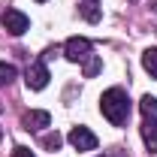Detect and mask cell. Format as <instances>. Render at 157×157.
<instances>
[{"instance_id": "obj_1", "label": "cell", "mask_w": 157, "mask_h": 157, "mask_svg": "<svg viewBox=\"0 0 157 157\" xmlns=\"http://www.w3.org/2000/svg\"><path fill=\"white\" fill-rule=\"evenodd\" d=\"M100 112L106 115L109 124L115 127H124L127 118H130V97L124 88H109L103 97H100Z\"/></svg>"}, {"instance_id": "obj_2", "label": "cell", "mask_w": 157, "mask_h": 157, "mask_svg": "<svg viewBox=\"0 0 157 157\" xmlns=\"http://www.w3.org/2000/svg\"><path fill=\"white\" fill-rule=\"evenodd\" d=\"M63 55L70 60H76V63H88V60L94 58V45L85 36H70L63 42Z\"/></svg>"}, {"instance_id": "obj_3", "label": "cell", "mask_w": 157, "mask_h": 157, "mask_svg": "<svg viewBox=\"0 0 157 157\" xmlns=\"http://www.w3.org/2000/svg\"><path fill=\"white\" fill-rule=\"evenodd\" d=\"M0 21H3V27H6L12 36H21V33L30 27V18H27L21 9H6V12L0 15Z\"/></svg>"}, {"instance_id": "obj_4", "label": "cell", "mask_w": 157, "mask_h": 157, "mask_svg": "<svg viewBox=\"0 0 157 157\" xmlns=\"http://www.w3.org/2000/svg\"><path fill=\"white\" fill-rule=\"evenodd\" d=\"M48 67H45V60H33L30 67H27V76H24V82H27V88L30 91H42L45 85H48Z\"/></svg>"}, {"instance_id": "obj_5", "label": "cell", "mask_w": 157, "mask_h": 157, "mask_svg": "<svg viewBox=\"0 0 157 157\" xmlns=\"http://www.w3.org/2000/svg\"><path fill=\"white\" fill-rule=\"evenodd\" d=\"M70 145L76 151H94L97 148V136L88 130V127H73L70 130Z\"/></svg>"}, {"instance_id": "obj_6", "label": "cell", "mask_w": 157, "mask_h": 157, "mask_svg": "<svg viewBox=\"0 0 157 157\" xmlns=\"http://www.w3.org/2000/svg\"><path fill=\"white\" fill-rule=\"evenodd\" d=\"M48 124H52V115L42 112V109H33V112L24 115V130H42V127H48Z\"/></svg>"}, {"instance_id": "obj_7", "label": "cell", "mask_w": 157, "mask_h": 157, "mask_svg": "<svg viewBox=\"0 0 157 157\" xmlns=\"http://www.w3.org/2000/svg\"><path fill=\"white\" fill-rule=\"evenodd\" d=\"M142 139H145V145H148V151H157V118H145V124H142Z\"/></svg>"}, {"instance_id": "obj_8", "label": "cell", "mask_w": 157, "mask_h": 157, "mask_svg": "<svg viewBox=\"0 0 157 157\" xmlns=\"http://www.w3.org/2000/svg\"><path fill=\"white\" fill-rule=\"evenodd\" d=\"M82 18L97 24L103 18V9H100V0H82Z\"/></svg>"}, {"instance_id": "obj_9", "label": "cell", "mask_w": 157, "mask_h": 157, "mask_svg": "<svg viewBox=\"0 0 157 157\" xmlns=\"http://www.w3.org/2000/svg\"><path fill=\"white\" fill-rule=\"evenodd\" d=\"M142 67L151 78H157V48H145L142 52Z\"/></svg>"}, {"instance_id": "obj_10", "label": "cell", "mask_w": 157, "mask_h": 157, "mask_svg": "<svg viewBox=\"0 0 157 157\" xmlns=\"http://www.w3.org/2000/svg\"><path fill=\"white\" fill-rule=\"evenodd\" d=\"M18 76V70L12 67V63H6V60H0V85H12Z\"/></svg>"}, {"instance_id": "obj_11", "label": "cell", "mask_w": 157, "mask_h": 157, "mask_svg": "<svg viewBox=\"0 0 157 157\" xmlns=\"http://www.w3.org/2000/svg\"><path fill=\"white\" fill-rule=\"evenodd\" d=\"M60 142H63L60 133H45V136H42V148H45V151H58Z\"/></svg>"}, {"instance_id": "obj_12", "label": "cell", "mask_w": 157, "mask_h": 157, "mask_svg": "<svg viewBox=\"0 0 157 157\" xmlns=\"http://www.w3.org/2000/svg\"><path fill=\"white\" fill-rule=\"evenodd\" d=\"M139 109H142V115L145 118H151V115H157V97H142V103H139Z\"/></svg>"}, {"instance_id": "obj_13", "label": "cell", "mask_w": 157, "mask_h": 157, "mask_svg": "<svg viewBox=\"0 0 157 157\" xmlns=\"http://www.w3.org/2000/svg\"><path fill=\"white\" fill-rule=\"evenodd\" d=\"M100 70H103V60L97 58V55H94V58L88 60V63H85V78H94L100 73Z\"/></svg>"}, {"instance_id": "obj_14", "label": "cell", "mask_w": 157, "mask_h": 157, "mask_svg": "<svg viewBox=\"0 0 157 157\" xmlns=\"http://www.w3.org/2000/svg\"><path fill=\"white\" fill-rule=\"evenodd\" d=\"M12 157H33V151H30V148H24V145H18V148L12 151Z\"/></svg>"}, {"instance_id": "obj_15", "label": "cell", "mask_w": 157, "mask_h": 157, "mask_svg": "<svg viewBox=\"0 0 157 157\" xmlns=\"http://www.w3.org/2000/svg\"><path fill=\"white\" fill-rule=\"evenodd\" d=\"M151 9H157V0H151Z\"/></svg>"}, {"instance_id": "obj_16", "label": "cell", "mask_w": 157, "mask_h": 157, "mask_svg": "<svg viewBox=\"0 0 157 157\" xmlns=\"http://www.w3.org/2000/svg\"><path fill=\"white\" fill-rule=\"evenodd\" d=\"M0 139H3V130H0Z\"/></svg>"}, {"instance_id": "obj_17", "label": "cell", "mask_w": 157, "mask_h": 157, "mask_svg": "<svg viewBox=\"0 0 157 157\" xmlns=\"http://www.w3.org/2000/svg\"><path fill=\"white\" fill-rule=\"evenodd\" d=\"M36 3H45V0H36Z\"/></svg>"}]
</instances>
